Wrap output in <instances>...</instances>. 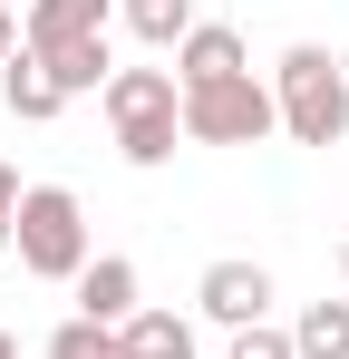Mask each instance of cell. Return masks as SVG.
I'll return each instance as SVG.
<instances>
[{
  "label": "cell",
  "mask_w": 349,
  "mask_h": 359,
  "mask_svg": "<svg viewBox=\"0 0 349 359\" xmlns=\"http://www.w3.org/2000/svg\"><path fill=\"white\" fill-rule=\"evenodd\" d=\"M272 107H282L291 146H340L349 136V68L320 49V39H291L282 68H272Z\"/></svg>",
  "instance_id": "6da1fadb"
},
{
  "label": "cell",
  "mask_w": 349,
  "mask_h": 359,
  "mask_svg": "<svg viewBox=\"0 0 349 359\" xmlns=\"http://www.w3.org/2000/svg\"><path fill=\"white\" fill-rule=\"evenodd\" d=\"M97 107H107L126 165H174V136H184V88H174V68H116L107 88H97Z\"/></svg>",
  "instance_id": "7a4b0ae2"
},
{
  "label": "cell",
  "mask_w": 349,
  "mask_h": 359,
  "mask_svg": "<svg viewBox=\"0 0 349 359\" xmlns=\"http://www.w3.org/2000/svg\"><path fill=\"white\" fill-rule=\"evenodd\" d=\"M10 252H20V272H39V282H78V272L97 262V252H88V204H78L68 184H20Z\"/></svg>",
  "instance_id": "3957f363"
},
{
  "label": "cell",
  "mask_w": 349,
  "mask_h": 359,
  "mask_svg": "<svg viewBox=\"0 0 349 359\" xmlns=\"http://www.w3.org/2000/svg\"><path fill=\"white\" fill-rule=\"evenodd\" d=\"M282 126L272 88L242 68V78H214V88H184V146H262Z\"/></svg>",
  "instance_id": "277c9868"
},
{
  "label": "cell",
  "mask_w": 349,
  "mask_h": 359,
  "mask_svg": "<svg viewBox=\"0 0 349 359\" xmlns=\"http://www.w3.org/2000/svg\"><path fill=\"white\" fill-rule=\"evenodd\" d=\"M194 311H204V320H224V330H252V320H272V272H262V262H242V252H224V262H204Z\"/></svg>",
  "instance_id": "5b68a950"
},
{
  "label": "cell",
  "mask_w": 349,
  "mask_h": 359,
  "mask_svg": "<svg viewBox=\"0 0 349 359\" xmlns=\"http://www.w3.org/2000/svg\"><path fill=\"white\" fill-rule=\"evenodd\" d=\"M116 0H20V49H58V39H107Z\"/></svg>",
  "instance_id": "8992f818"
},
{
  "label": "cell",
  "mask_w": 349,
  "mask_h": 359,
  "mask_svg": "<svg viewBox=\"0 0 349 359\" xmlns=\"http://www.w3.org/2000/svg\"><path fill=\"white\" fill-rule=\"evenodd\" d=\"M242 29H224V20H194L184 29V49H174V88H214V78H242Z\"/></svg>",
  "instance_id": "52a82bcc"
},
{
  "label": "cell",
  "mask_w": 349,
  "mask_h": 359,
  "mask_svg": "<svg viewBox=\"0 0 349 359\" xmlns=\"http://www.w3.org/2000/svg\"><path fill=\"white\" fill-rule=\"evenodd\" d=\"M146 301H136V262L126 252H97L88 272H78V320H107V330H126Z\"/></svg>",
  "instance_id": "ba28073f"
},
{
  "label": "cell",
  "mask_w": 349,
  "mask_h": 359,
  "mask_svg": "<svg viewBox=\"0 0 349 359\" xmlns=\"http://www.w3.org/2000/svg\"><path fill=\"white\" fill-rule=\"evenodd\" d=\"M0 97H10V117H29V126H49L58 107H68V88H58L29 49H10V59H0Z\"/></svg>",
  "instance_id": "9c48e42d"
},
{
  "label": "cell",
  "mask_w": 349,
  "mask_h": 359,
  "mask_svg": "<svg viewBox=\"0 0 349 359\" xmlns=\"http://www.w3.org/2000/svg\"><path fill=\"white\" fill-rule=\"evenodd\" d=\"M29 59L49 68L68 97H88V88H107V78H116V49H107V39H58V49H29Z\"/></svg>",
  "instance_id": "30bf717a"
},
{
  "label": "cell",
  "mask_w": 349,
  "mask_h": 359,
  "mask_svg": "<svg viewBox=\"0 0 349 359\" xmlns=\"http://www.w3.org/2000/svg\"><path fill=\"white\" fill-rule=\"evenodd\" d=\"M126 359H194V320L184 311H136L126 320Z\"/></svg>",
  "instance_id": "8fae6325"
},
{
  "label": "cell",
  "mask_w": 349,
  "mask_h": 359,
  "mask_svg": "<svg viewBox=\"0 0 349 359\" xmlns=\"http://www.w3.org/2000/svg\"><path fill=\"white\" fill-rule=\"evenodd\" d=\"M291 350L301 359H349V301H310L291 320Z\"/></svg>",
  "instance_id": "7c38bea8"
},
{
  "label": "cell",
  "mask_w": 349,
  "mask_h": 359,
  "mask_svg": "<svg viewBox=\"0 0 349 359\" xmlns=\"http://www.w3.org/2000/svg\"><path fill=\"white\" fill-rule=\"evenodd\" d=\"M126 29H136L146 49H184V29H194V0H136V10H126Z\"/></svg>",
  "instance_id": "4fadbf2b"
},
{
  "label": "cell",
  "mask_w": 349,
  "mask_h": 359,
  "mask_svg": "<svg viewBox=\"0 0 349 359\" xmlns=\"http://www.w3.org/2000/svg\"><path fill=\"white\" fill-rule=\"evenodd\" d=\"M49 359H126V330H107V320H58Z\"/></svg>",
  "instance_id": "5bb4252c"
},
{
  "label": "cell",
  "mask_w": 349,
  "mask_h": 359,
  "mask_svg": "<svg viewBox=\"0 0 349 359\" xmlns=\"http://www.w3.org/2000/svg\"><path fill=\"white\" fill-rule=\"evenodd\" d=\"M224 359H301V350H291V330L252 320V330H233V350H224Z\"/></svg>",
  "instance_id": "9a60e30c"
},
{
  "label": "cell",
  "mask_w": 349,
  "mask_h": 359,
  "mask_svg": "<svg viewBox=\"0 0 349 359\" xmlns=\"http://www.w3.org/2000/svg\"><path fill=\"white\" fill-rule=\"evenodd\" d=\"M10 224H20V175L0 165V252H10Z\"/></svg>",
  "instance_id": "2e32d148"
},
{
  "label": "cell",
  "mask_w": 349,
  "mask_h": 359,
  "mask_svg": "<svg viewBox=\"0 0 349 359\" xmlns=\"http://www.w3.org/2000/svg\"><path fill=\"white\" fill-rule=\"evenodd\" d=\"M10 49H20V20H10V0H0V59H10Z\"/></svg>",
  "instance_id": "e0dca14e"
},
{
  "label": "cell",
  "mask_w": 349,
  "mask_h": 359,
  "mask_svg": "<svg viewBox=\"0 0 349 359\" xmlns=\"http://www.w3.org/2000/svg\"><path fill=\"white\" fill-rule=\"evenodd\" d=\"M0 359H20V330H0Z\"/></svg>",
  "instance_id": "ac0fdd59"
},
{
  "label": "cell",
  "mask_w": 349,
  "mask_h": 359,
  "mask_svg": "<svg viewBox=\"0 0 349 359\" xmlns=\"http://www.w3.org/2000/svg\"><path fill=\"white\" fill-rule=\"evenodd\" d=\"M340 282H349V243H340Z\"/></svg>",
  "instance_id": "d6986e66"
},
{
  "label": "cell",
  "mask_w": 349,
  "mask_h": 359,
  "mask_svg": "<svg viewBox=\"0 0 349 359\" xmlns=\"http://www.w3.org/2000/svg\"><path fill=\"white\" fill-rule=\"evenodd\" d=\"M116 10H136V0H116Z\"/></svg>",
  "instance_id": "ffe728a7"
}]
</instances>
